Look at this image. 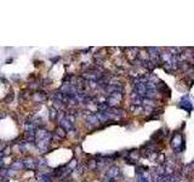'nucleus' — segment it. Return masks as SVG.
<instances>
[{"label": "nucleus", "mask_w": 194, "mask_h": 182, "mask_svg": "<svg viewBox=\"0 0 194 182\" xmlns=\"http://www.w3.org/2000/svg\"><path fill=\"white\" fill-rule=\"evenodd\" d=\"M118 174H119V171H118L117 167H112L111 171H109V176H117Z\"/></svg>", "instance_id": "1"}]
</instances>
